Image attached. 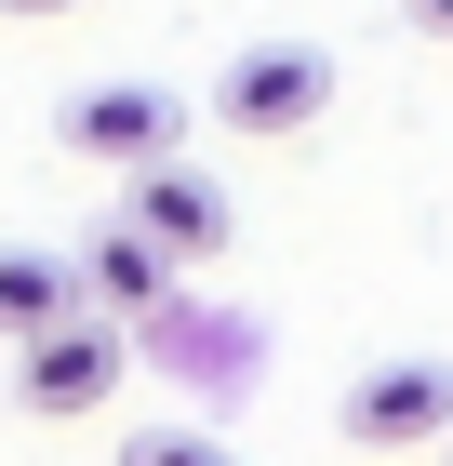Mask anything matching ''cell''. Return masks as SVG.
Listing matches in <instances>:
<instances>
[{
	"instance_id": "10",
	"label": "cell",
	"mask_w": 453,
	"mask_h": 466,
	"mask_svg": "<svg viewBox=\"0 0 453 466\" xmlns=\"http://www.w3.org/2000/svg\"><path fill=\"white\" fill-rule=\"evenodd\" d=\"M0 14H14V27H40V14H67V0H0Z\"/></svg>"
},
{
	"instance_id": "7",
	"label": "cell",
	"mask_w": 453,
	"mask_h": 466,
	"mask_svg": "<svg viewBox=\"0 0 453 466\" xmlns=\"http://www.w3.org/2000/svg\"><path fill=\"white\" fill-rule=\"evenodd\" d=\"M94 293H80V253H40V240H0V347H27V333L80 320Z\"/></svg>"
},
{
	"instance_id": "5",
	"label": "cell",
	"mask_w": 453,
	"mask_h": 466,
	"mask_svg": "<svg viewBox=\"0 0 453 466\" xmlns=\"http://www.w3.org/2000/svg\"><path fill=\"white\" fill-rule=\"evenodd\" d=\"M120 214H134L147 240L174 253V267H213V253L241 240V200H227V187H213V174H187V147H174V160H147Z\"/></svg>"
},
{
	"instance_id": "1",
	"label": "cell",
	"mask_w": 453,
	"mask_h": 466,
	"mask_svg": "<svg viewBox=\"0 0 453 466\" xmlns=\"http://www.w3.org/2000/svg\"><path fill=\"white\" fill-rule=\"evenodd\" d=\"M320 107H334V54H320V40H241V54L213 67V94H201V120L241 134V147L320 134Z\"/></svg>"
},
{
	"instance_id": "8",
	"label": "cell",
	"mask_w": 453,
	"mask_h": 466,
	"mask_svg": "<svg viewBox=\"0 0 453 466\" xmlns=\"http://www.w3.org/2000/svg\"><path fill=\"white\" fill-rule=\"evenodd\" d=\"M120 466H241V453H227L213 427H134V440H120Z\"/></svg>"
},
{
	"instance_id": "4",
	"label": "cell",
	"mask_w": 453,
	"mask_h": 466,
	"mask_svg": "<svg viewBox=\"0 0 453 466\" xmlns=\"http://www.w3.org/2000/svg\"><path fill=\"white\" fill-rule=\"evenodd\" d=\"M334 427H347L360 453H427V440H453V360H374V373L334 400Z\"/></svg>"
},
{
	"instance_id": "9",
	"label": "cell",
	"mask_w": 453,
	"mask_h": 466,
	"mask_svg": "<svg viewBox=\"0 0 453 466\" xmlns=\"http://www.w3.org/2000/svg\"><path fill=\"white\" fill-rule=\"evenodd\" d=\"M414 27H427V40H453V0H414Z\"/></svg>"
},
{
	"instance_id": "2",
	"label": "cell",
	"mask_w": 453,
	"mask_h": 466,
	"mask_svg": "<svg viewBox=\"0 0 453 466\" xmlns=\"http://www.w3.org/2000/svg\"><path fill=\"white\" fill-rule=\"evenodd\" d=\"M54 147L67 160H107V174H147V160L187 147V94H160V80H80L67 107H54Z\"/></svg>"
},
{
	"instance_id": "3",
	"label": "cell",
	"mask_w": 453,
	"mask_h": 466,
	"mask_svg": "<svg viewBox=\"0 0 453 466\" xmlns=\"http://www.w3.org/2000/svg\"><path fill=\"white\" fill-rule=\"evenodd\" d=\"M120 373H134V347H120V320H107V307H80V320H54V333H27V347H14V400H27L40 427L107 413V400H120Z\"/></svg>"
},
{
	"instance_id": "6",
	"label": "cell",
	"mask_w": 453,
	"mask_h": 466,
	"mask_svg": "<svg viewBox=\"0 0 453 466\" xmlns=\"http://www.w3.org/2000/svg\"><path fill=\"white\" fill-rule=\"evenodd\" d=\"M80 293H94L107 320H160V307H174V253L120 214V227H94V240H80Z\"/></svg>"
}]
</instances>
